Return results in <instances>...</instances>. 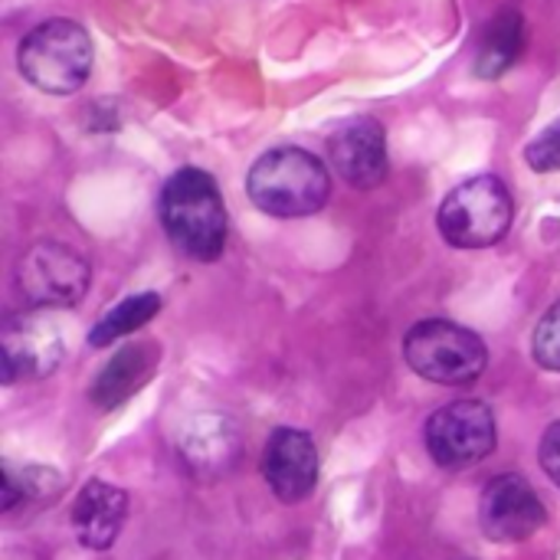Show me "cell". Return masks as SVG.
Wrapping results in <instances>:
<instances>
[{
  "label": "cell",
  "mask_w": 560,
  "mask_h": 560,
  "mask_svg": "<svg viewBox=\"0 0 560 560\" xmlns=\"http://www.w3.org/2000/svg\"><path fill=\"white\" fill-rule=\"evenodd\" d=\"M92 39L72 20H46L20 43V72L46 95H72L92 72Z\"/></svg>",
  "instance_id": "3957f363"
},
{
  "label": "cell",
  "mask_w": 560,
  "mask_h": 560,
  "mask_svg": "<svg viewBox=\"0 0 560 560\" xmlns=\"http://www.w3.org/2000/svg\"><path fill=\"white\" fill-rule=\"evenodd\" d=\"M158 312H161V295L158 292H138V295L118 302L112 312H105L95 322V328L89 335V345L92 348H108L112 341H118V338L138 331L141 325H148Z\"/></svg>",
  "instance_id": "2e32d148"
},
{
  "label": "cell",
  "mask_w": 560,
  "mask_h": 560,
  "mask_svg": "<svg viewBox=\"0 0 560 560\" xmlns=\"http://www.w3.org/2000/svg\"><path fill=\"white\" fill-rule=\"evenodd\" d=\"M522 49H525V16L518 10H502L482 30L479 52H476V72L482 79H499L518 62Z\"/></svg>",
  "instance_id": "9a60e30c"
},
{
  "label": "cell",
  "mask_w": 560,
  "mask_h": 560,
  "mask_svg": "<svg viewBox=\"0 0 560 560\" xmlns=\"http://www.w3.org/2000/svg\"><path fill=\"white\" fill-rule=\"evenodd\" d=\"M328 158L338 177L358 190H371L387 177V135L377 118H348L328 138Z\"/></svg>",
  "instance_id": "30bf717a"
},
{
  "label": "cell",
  "mask_w": 560,
  "mask_h": 560,
  "mask_svg": "<svg viewBox=\"0 0 560 560\" xmlns=\"http://www.w3.org/2000/svg\"><path fill=\"white\" fill-rule=\"evenodd\" d=\"M262 479L272 495L285 505H295L312 495L318 482V450L305 430L279 427L262 453Z\"/></svg>",
  "instance_id": "9c48e42d"
},
{
  "label": "cell",
  "mask_w": 560,
  "mask_h": 560,
  "mask_svg": "<svg viewBox=\"0 0 560 560\" xmlns=\"http://www.w3.org/2000/svg\"><path fill=\"white\" fill-rule=\"evenodd\" d=\"M545 522H548L545 502L525 476L505 472L486 486L479 502V525L489 541L495 545L528 541L545 528Z\"/></svg>",
  "instance_id": "ba28073f"
},
{
  "label": "cell",
  "mask_w": 560,
  "mask_h": 560,
  "mask_svg": "<svg viewBox=\"0 0 560 560\" xmlns=\"http://www.w3.org/2000/svg\"><path fill=\"white\" fill-rule=\"evenodd\" d=\"M180 459L197 479H220L226 476L240 456H243V440L240 430L233 427L230 417H197L184 433H180Z\"/></svg>",
  "instance_id": "7c38bea8"
},
{
  "label": "cell",
  "mask_w": 560,
  "mask_h": 560,
  "mask_svg": "<svg viewBox=\"0 0 560 560\" xmlns=\"http://www.w3.org/2000/svg\"><path fill=\"white\" fill-rule=\"evenodd\" d=\"M532 351H535V361L541 368L560 371V302L541 315L535 338H532Z\"/></svg>",
  "instance_id": "ac0fdd59"
},
{
  "label": "cell",
  "mask_w": 560,
  "mask_h": 560,
  "mask_svg": "<svg viewBox=\"0 0 560 560\" xmlns=\"http://www.w3.org/2000/svg\"><path fill=\"white\" fill-rule=\"evenodd\" d=\"M404 358L423 381L443 387H466L482 377L489 364L486 341L450 318H427L404 338Z\"/></svg>",
  "instance_id": "277c9868"
},
{
  "label": "cell",
  "mask_w": 560,
  "mask_h": 560,
  "mask_svg": "<svg viewBox=\"0 0 560 560\" xmlns=\"http://www.w3.org/2000/svg\"><path fill=\"white\" fill-rule=\"evenodd\" d=\"M246 194L269 217L302 220L328 203L331 177L328 167L305 148H276L249 167Z\"/></svg>",
  "instance_id": "7a4b0ae2"
},
{
  "label": "cell",
  "mask_w": 560,
  "mask_h": 560,
  "mask_svg": "<svg viewBox=\"0 0 560 560\" xmlns=\"http://www.w3.org/2000/svg\"><path fill=\"white\" fill-rule=\"evenodd\" d=\"M0 354H3V384H13L20 377L39 381L49 377L62 364V335L46 325L43 318H13L7 322L0 335Z\"/></svg>",
  "instance_id": "8fae6325"
},
{
  "label": "cell",
  "mask_w": 560,
  "mask_h": 560,
  "mask_svg": "<svg viewBox=\"0 0 560 560\" xmlns=\"http://www.w3.org/2000/svg\"><path fill=\"white\" fill-rule=\"evenodd\" d=\"M158 361H161V351H158L154 345H148V341L121 348V351L102 368V374L95 377V384H92V404H95L98 410H115V407H121L128 397H135V394L148 384V377H151V371L158 368Z\"/></svg>",
  "instance_id": "5bb4252c"
},
{
  "label": "cell",
  "mask_w": 560,
  "mask_h": 560,
  "mask_svg": "<svg viewBox=\"0 0 560 560\" xmlns=\"http://www.w3.org/2000/svg\"><path fill=\"white\" fill-rule=\"evenodd\" d=\"M128 495L102 479L82 486L79 499L72 502V532L75 541L89 551H108L125 525Z\"/></svg>",
  "instance_id": "4fadbf2b"
},
{
  "label": "cell",
  "mask_w": 560,
  "mask_h": 560,
  "mask_svg": "<svg viewBox=\"0 0 560 560\" xmlns=\"http://www.w3.org/2000/svg\"><path fill=\"white\" fill-rule=\"evenodd\" d=\"M167 240L190 259L213 262L226 246V207L217 180L200 167L177 171L158 200Z\"/></svg>",
  "instance_id": "6da1fadb"
},
{
  "label": "cell",
  "mask_w": 560,
  "mask_h": 560,
  "mask_svg": "<svg viewBox=\"0 0 560 560\" xmlns=\"http://www.w3.org/2000/svg\"><path fill=\"white\" fill-rule=\"evenodd\" d=\"M525 161H528V167L538 171V174L560 171V118L555 125H548V128L525 148Z\"/></svg>",
  "instance_id": "d6986e66"
},
{
  "label": "cell",
  "mask_w": 560,
  "mask_h": 560,
  "mask_svg": "<svg viewBox=\"0 0 560 560\" xmlns=\"http://www.w3.org/2000/svg\"><path fill=\"white\" fill-rule=\"evenodd\" d=\"M515 217L509 187L492 177H472L459 184L440 207V233L456 249H489L495 246Z\"/></svg>",
  "instance_id": "5b68a950"
},
{
  "label": "cell",
  "mask_w": 560,
  "mask_h": 560,
  "mask_svg": "<svg viewBox=\"0 0 560 560\" xmlns=\"http://www.w3.org/2000/svg\"><path fill=\"white\" fill-rule=\"evenodd\" d=\"M427 450L443 469H469L495 450V417L482 400L440 407L427 423Z\"/></svg>",
  "instance_id": "52a82bcc"
},
{
  "label": "cell",
  "mask_w": 560,
  "mask_h": 560,
  "mask_svg": "<svg viewBox=\"0 0 560 560\" xmlns=\"http://www.w3.org/2000/svg\"><path fill=\"white\" fill-rule=\"evenodd\" d=\"M538 456H541V469L551 476V482L560 489V420L545 430Z\"/></svg>",
  "instance_id": "ffe728a7"
},
{
  "label": "cell",
  "mask_w": 560,
  "mask_h": 560,
  "mask_svg": "<svg viewBox=\"0 0 560 560\" xmlns=\"http://www.w3.org/2000/svg\"><path fill=\"white\" fill-rule=\"evenodd\" d=\"M49 486L59 489L56 472H49V469H13L10 463H3V502H0V509L13 512L23 499H36Z\"/></svg>",
  "instance_id": "e0dca14e"
},
{
  "label": "cell",
  "mask_w": 560,
  "mask_h": 560,
  "mask_svg": "<svg viewBox=\"0 0 560 560\" xmlns=\"http://www.w3.org/2000/svg\"><path fill=\"white\" fill-rule=\"evenodd\" d=\"M89 259L62 243H36L16 262V292L30 308H72L89 292Z\"/></svg>",
  "instance_id": "8992f818"
}]
</instances>
